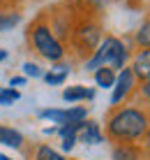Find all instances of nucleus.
<instances>
[{
	"label": "nucleus",
	"instance_id": "1",
	"mask_svg": "<svg viewBox=\"0 0 150 160\" xmlns=\"http://www.w3.org/2000/svg\"><path fill=\"white\" fill-rule=\"evenodd\" d=\"M150 130V109L143 104H118L111 107L104 123V135L113 144H141Z\"/></svg>",
	"mask_w": 150,
	"mask_h": 160
},
{
	"label": "nucleus",
	"instance_id": "2",
	"mask_svg": "<svg viewBox=\"0 0 150 160\" xmlns=\"http://www.w3.org/2000/svg\"><path fill=\"white\" fill-rule=\"evenodd\" d=\"M127 63H129V49H127V44L113 35H106V37H102L97 49L86 60V70L95 72L97 68H111L118 72V70L127 68Z\"/></svg>",
	"mask_w": 150,
	"mask_h": 160
},
{
	"label": "nucleus",
	"instance_id": "3",
	"mask_svg": "<svg viewBox=\"0 0 150 160\" xmlns=\"http://www.w3.org/2000/svg\"><path fill=\"white\" fill-rule=\"evenodd\" d=\"M28 37H30L32 49H35V51L40 53L44 60L60 63V60L65 58V47H63V42L55 37V32H53V28H51L49 23H44V21H35V23L30 26Z\"/></svg>",
	"mask_w": 150,
	"mask_h": 160
},
{
	"label": "nucleus",
	"instance_id": "4",
	"mask_svg": "<svg viewBox=\"0 0 150 160\" xmlns=\"http://www.w3.org/2000/svg\"><path fill=\"white\" fill-rule=\"evenodd\" d=\"M72 40H74L79 53L90 56L97 49V44L102 42V26L97 21H83L81 26H76V30H72Z\"/></svg>",
	"mask_w": 150,
	"mask_h": 160
},
{
	"label": "nucleus",
	"instance_id": "5",
	"mask_svg": "<svg viewBox=\"0 0 150 160\" xmlns=\"http://www.w3.org/2000/svg\"><path fill=\"white\" fill-rule=\"evenodd\" d=\"M136 88H138V79L134 77V72H132L129 65L123 68V70H118V74H115V84H113V88H111V91H113V93H111V107L125 104L136 93Z\"/></svg>",
	"mask_w": 150,
	"mask_h": 160
},
{
	"label": "nucleus",
	"instance_id": "6",
	"mask_svg": "<svg viewBox=\"0 0 150 160\" xmlns=\"http://www.w3.org/2000/svg\"><path fill=\"white\" fill-rule=\"evenodd\" d=\"M42 118L46 121H53L58 125H65V123H79V121H86L88 118V109L76 104V107H67V109H42L40 112Z\"/></svg>",
	"mask_w": 150,
	"mask_h": 160
},
{
	"label": "nucleus",
	"instance_id": "7",
	"mask_svg": "<svg viewBox=\"0 0 150 160\" xmlns=\"http://www.w3.org/2000/svg\"><path fill=\"white\" fill-rule=\"evenodd\" d=\"M129 68L138 79V84L150 81V49H138L129 60Z\"/></svg>",
	"mask_w": 150,
	"mask_h": 160
},
{
	"label": "nucleus",
	"instance_id": "8",
	"mask_svg": "<svg viewBox=\"0 0 150 160\" xmlns=\"http://www.w3.org/2000/svg\"><path fill=\"white\" fill-rule=\"evenodd\" d=\"M76 142H83V144H102L104 142V132L102 128H99V123H95V121H83L79 132H76Z\"/></svg>",
	"mask_w": 150,
	"mask_h": 160
},
{
	"label": "nucleus",
	"instance_id": "9",
	"mask_svg": "<svg viewBox=\"0 0 150 160\" xmlns=\"http://www.w3.org/2000/svg\"><path fill=\"white\" fill-rule=\"evenodd\" d=\"M113 160H146L141 144H115Z\"/></svg>",
	"mask_w": 150,
	"mask_h": 160
},
{
	"label": "nucleus",
	"instance_id": "10",
	"mask_svg": "<svg viewBox=\"0 0 150 160\" xmlns=\"http://www.w3.org/2000/svg\"><path fill=\"white\" fill-rule=\"evenodd\" d=\"M95 98V91L92 88H86V86H67L63 91V100L65 102H83V100H92Z\"/></svg>",
	"mask_w": 150,
	"mask_h": 160
},
{
	"label": "nucleus",
	"instance_id": "11",
	"mask_svg": "<svg viewBox=\"0 0 150 160\" xmlns=\"http://www.w3.org/2000/svg\"><path fill=\"white\" fill-rule=\"evenodd\" d=\"M0 144L9 148H21L23 146V135L9 125H0Z\"/></svg>",
	"mask_w": 150,
	"mask_h": 160
},
{
	"label": "nucleus",
	"instance_id": "12",
	"mask_svg": "<svg viewBox=\"0 0 150 160\" xmlns=\"http://www.w3.org/2000/svg\"><path fill=\"white\" fill-rule=\"evenodd\" d=\"M67 74H69V68H67V65H63V63H58L55 68L49 70V72H44L42 79L46 81L49 86H63L65 79H67Z\"/></svg>",
	"mask_w": 150,
	"mask_h": 160
},
{
	"label": "nucleus",
	"instance_id": "13",
	"mask_svg": "<svg viewBox=\"0 0 150 160\" xmlns=\"http://www.w3.org/2000/svg\"><path fill=\"white\" fill-rule=\"evenodd\" d=\"M115 70H111V68H97L95 70V84L99 88H113L115 84Z\"/></svg>",
	"mask_w": 150,
	"mask_h": 160
},
{
	"label": "nucleus",
	"instance_id": "14",
	"mask_svg": "<svg viewBox=\"0 0 150 160\" xmlns=\"http://www.w3.org/2000/svg\"><path fill=\"white\" fill-rule=\"evenodd\" d=\"M134 44L138 49H150V16L143 19V23L134 32Z\"/></svg>",
	"mask_w": 150,
	"mask_h": 160
},
{
	"label": "nucleus",
	"instance_id": "15",
	"mask_svg": "<svg viewBox=\"0 0 150 160\" xmlns=\"http://www.w3.org/2000/svg\"><path fill=\"white\" fill-rule=\"evenodd\" d=\"M32 160H67L63 156V153H58L53 146L49 144H40L35 148V153H32Z\"/></svg>",
	"mask_w": 150,
	"mask_h": 160
},
{
	"label": "nucleus",
	"instance_id": "16",
	"mask_svg": "<svg viewBox=\"0 0 150 160\" xmlns=\"http://www.w3.org/2000/svg\"><path fill=\"white\" fill-rule=\"evenodd\" d=\"M21 98V93L16 88H2L0 91V104H14Z\"/></svg>",
	"mask_w": 150,
	"mask_h": 160
},
{
	"label": "nucleus",
	"instance_id": "17",
	"mask_svg": "<svg viewBox=\"0 0 150 160\" xmlns=\"http://www.w3.org/2000/svg\"><path fill=\"white\" fill-rule=\"evenodd\" d=\"M136 93H138V98H141L143 107H148V109H150V81H143V84H138Z\"/></svg>",
	"mask_w": 150,
	"mask_h": 160
},
{
	"label": "nucleus",
	"instance_id": "18",
	"mask_svg": "<svg viewBox=\"0 0 150 160\" xmlns=\"http://www.w3.org/2000/svg\"><path fill=\"white\" fill-rule=\"evenodd\" d=\"M19 23V14H0V32Z\"/></svg>",
	"mask_w": 150,
	"mask_h": 160
},
{
	"label": "nucleus",
	"instance_id": "19",
	"mask_svg": "<svg viewBox=\"0 0 150 160\" xmlns=\"http://www.w3.org/2000/svg\"><path fill=\"white\" fill-rule=\"evenodd\" d=\"M44 72L40 70L37 63H23V77H32V79H40Z\"/></svg>",
	"mask_w": 150,
	"mask_h": 160
},
{
	"label": "nucleus",
	"instance_id": "20",
	"mask_svg": "<svg viewBox=\"0 0 150 160\" xmlns=\"http://www.w3.org/2000/svg\"><path fill=\"white\" fill-rule=\"evenodd\" d=\"M76 146V135H65L63 137V151H72Z\"/></svg>",
	"mask_w": 150,
	"mask_h": 160
},
{
	"label": "nucleus",
	"instance_id": "21",
	"mask_svg": "<svg viewBox=\"0 0 150 160\" xmlns=\"http://www.w3.org/2000/svg\"><path fill=\"white\" fill-rule=\"evenodd\" d=\"M26 79H28V77H12V79H9V88H21V86H26Z\"/></svg>",
	"mask_w": 150,
	"mask_h": 160
},
{
	"label": "nucleus",
	"instance_id": "22",
	"mask_svg": "<svg viewBox=\"0 0 150 160\" xmlns=\"http://www.w3.org/2000/svg\"><path fill=\"white\" fill-rule=\"evenodd\" d=\"M5 58H7V51H5V49H0V63H2Z\"/></svg>",
	"mask_w": 150,
	"mask_h": 160
},
{
	"label": "nucleus",
	"instance_id": "23",
	"mask_svg": "<svg viewBox=\"0 0 150 160\" xmlns=\"http://www.w3.org/2000/svg\"><path fill=\"white\" fill-rule=\"evenodd\" d=\"M0 160H12L9 156H5V153H0Z\"/></svg>",
	"mask_w": 150,
	"mask_h": 160
},
{
	"label": "nucleus",
	"instance_id": "24",
	"mask_svg": "<svg viewBox=\"0 0 150 160\" xmlns=\"http://www.w3.org/2000/svg\"><path fill=\"white\" fill-rule=\"evenodd\" d=\"M146 160H150V156H148V158H146Z\"/></svg>",
	"mask_w": 150,
	"mask_h": 160
}]
</instances>
